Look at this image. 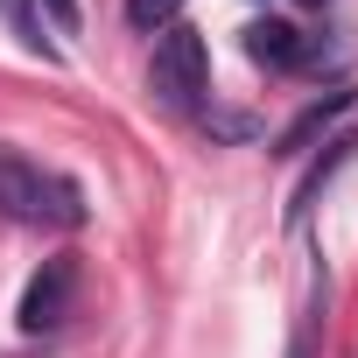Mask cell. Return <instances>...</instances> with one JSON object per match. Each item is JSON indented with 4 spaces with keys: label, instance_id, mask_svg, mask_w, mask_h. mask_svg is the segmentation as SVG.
Listing matches in <instances>:
<instances>
[{
    "label": "cell",
    "instance_id": "obj_1",
    "mask_svg": "<svg viewBox=\"0 0 358 358\" xmlns=\"http://www.w3.org/2000/svg\"><path fill=\"white\" fill-rule=\"evenodd\" d=\"M0 218H15V225H50V232H78L92 218L85 190L71 183V176L15 155V148H0Z\"/></svg>",
    "mask_w": 358,
    "mask_h": 358
},
{
    "label": "cell",
    "instance_id": "obj_2",
    "mask_svg": "<svg viewBox=\"0 0 358 358\" xmlns=\"http://www.w3.org/2000/svg\"><path fill=\"white\" fill-rule=\"evenodd\" d=\"M204 92H211V50H204V36L183 29V22L162 29V43L148 57V99L162 113H176V120H197L204 113Z\"/></svg>",
    "mask_w": 358,
    "mask_h": 358
},
{
    "label": "cell",
    "instance_id": "obj_3",
    "mask_svg": "<svg viewBox=\"0 0 358 358\" xmlns=\"http://www.w3.org/2000/svg\"><path fill=\"white\" fill-rule=\"evenodd\" d=\"M71 302H78V253H50L43 260V274L22 288V330L29 337H50V330H64L71 323Z\"/></svg>",
    "mask_w": 358,
    "mask_h": 358
},
{
    "label": "cell",
    "instance_id": "obj_4",
    "mask_svg": "<svg viewBox=\"0 0 358 358\" xmlns=\"http://www.w3.org/2000/svg\"><path fill=\"white\" fill-rule=\"evenodd\" d=\"M246 57H253V64H267V71H302V64H316V57H323V43H316V36H302L295 22L267 15V22H253V29H246Z\"/></svg>",
    "mask_w": 358,
    "mask_h": 358
},
{
    "label": "cell",
    "instance_id": "obj_5",
    "mask_svg": "<svg viewBox=\"0 0 358 358\" xmlns=\"http://www.w3.org/2000/svg\"><path fill=\"white\" fill-rule=\"evenodd\" d=\"M351 106H358V85H337V92H323L316 106H302V113L281 127V148H274V155H309V148H316V141H323V134H330V127H337Z\"/></svg>",
    "mask_w": 358,
    "mask_h": 358
},
{
    "label": "cell",
    "instance_id": "obj_6",
    "mask_svg": "<svg viewBox=\"0 0 358 358\" xmlns=\"http://www.w3.org/2000/svg\"><path fill=\"white\" fill-rule=\"evenodd\" d=\"M323 316H330V267L316 260V267H309V288H302V309H295L288 358H316V344H323Z\"/></svg>",
    "mask_w": 358,
    "mask_h": 358
},
{
    "label": "cell",
    "instance_id": "obj_7",
    "mask_svg": "<svg viewBox=\"0 0 358 358\" xmlns=\"http://www.w3.org/2000/svg\"><path fill=\"white\" fill-rule=\"evenodd\" d=\"M351 155H358V134H337V141H330V155H316V169H309L302 183H295V204H288V225H302V218H309V204L323 197V183H330V176H337V169H344Z\"/></svg>",
    "mask_w": 358,
    "mask_h": 358
},
{
    "label": "cell",
    "instance_id": "obj_8",
    "mask_svg": "<svg viewBox=\"0 0 358 358\" xmlns=\"http://www.w3.org/2000/svg\"><path fill=\"white\" fill-rule=\"evenodd\" d=\"M0 15H8V29L22 36V50H29V57L57 64V43L43 36V8H36V0H0Z\"/></svg>",
    "mask_w": 358,
    "mask_h": 358
},
{
    "label": "cell",
    "instance_id": "obj_9",
    "mask_svg": "<svg viewBox=\"0 0 358 358\" xmlns=\"http://www.w3.org/2000/svg\"><path fill=\"white\" fill-rule=\"evenodd\" d=\"M197 120H204L211 141H260V120H253V113H218V106H204Z\"/></svg>",
    "mask_w": 358,
    "mask_h": 358
},
{
    "label": "cell",
    "instance_id": "obj_10",
    "mask_svg": "<svg viewBox=\"0 0 358 358\" xmlns=\"http://www.w3.org/2000/svg\"><path fill=\"white\" fill-rule=\"evenodd\" d=\"M176 15H183V0H127V22L134 29H176Z\"/></svg>",
    "mask_w": 358,
    "mask_h": 358
},
{
    "label": "cell",
    "instance_id": "obj_11",
    "mask_svg": "<svg viewBox=\"0 0 358 358\" xmlns=\"http://www.w3.org/2000/svg\"><path fill=\"white\" fill-rule=\"evenodd\" d=\"M36 8L57 22V36H78V22H85V15H78V0H36Z\"/></svg>",
    "mask_w": 358,
    "mask_h": 358
},
{
    "label": "cell",
    "instance_id": "obj_12",
    "mask_svg": "<svg viewBox=\"0 0 358 358\" xmlns=\"http://www.w3.org/2000/svg\"><path fill=\"white\" fill-rule=\"evenodd\" d=\"M302 8H323V0H302Z\"/></svg>",
    "mask_w": 358,
    "mask_h": 358
},
{
    "label": "cell",
    "instance_id": "obj_13",
    "mask_svg": "<svg viewBox=\"0 0 358 358\" xmlns=\"http://www.w3.org/2000/svg\"><path fill=\"white\" fill-rule=\"evenodd\" d=\"M351 358H358V351H351Z\"/></svg>",
    "mask_w": 358,
    "mask_h": 358
}]
</instances>
